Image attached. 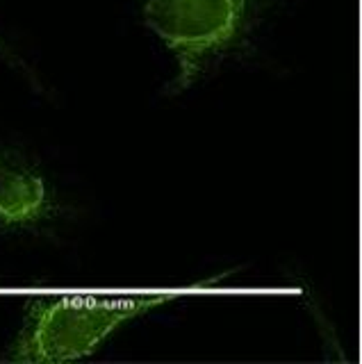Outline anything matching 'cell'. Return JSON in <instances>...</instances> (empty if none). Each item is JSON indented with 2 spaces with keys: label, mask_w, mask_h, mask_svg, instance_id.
I'll return each instance as SVG.
<instances>
[{
  "label": "cell",
  "mask_w": 362,
  "mask_h": 364,
  "mask_svg": "<svg viewBox=\"0 0 362 364\" xmlns=\"http://www.w3.org/2000/svg\"><path fill=\"white\" fill-rule=\"evenodd\" d=\"M180 299L169 294H62L30 305L9 362L62 364L92 355L119 326L164 303Z\"/></svg>",
  "instance_id": "cell-1"
},
{
  "label": "cell",
  "mask_w": 362,
  "mask_h": 364,
  "mask_svg": "<svg viewBox=\"0 0 362 364\" xmlns=\"http://www.w3.org/2000/svg\"><path fill=\"white\" fill-rule=\"evenodd\" d=\"M274 0H146L144 26L178 62L169 94L194 87L251 34Z\"/></svg>",
  "instance_id": "cell-2"
},
{
  "label": "cell",
  "mask_w": 362,
  "mask_h": 364,
  "mask_svg": "<svg viewBox=\"0 0 362 364\" xmlns=\"http://www.w3.org/2000/svg\"><path fill=\"white\" fill-rule=\"evenodd\" d=\"M48 208V187L39 171L14 155H0V223H35L46 216Z\"/></svg>",
  "instance_id": "cell-3"
}]
</instances>
